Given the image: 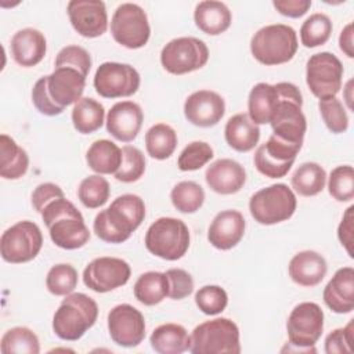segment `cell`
Listing matches in <instances>:
<instances>
[{"label": "cell", "instance_id": "cell-25", "mask_svg": "<svg viewBox=\"0 0 354 354\" xmlns=\"http://www.w3.org/2000/svg\"><path fill=\"white\" fill-rule=\"evenodd\" d=\"M47 41L44 35L33 28H25L14 33L11 54L14 61L25 68L37 65L46 55Z\"/></svg>", "mask_w": 354, "mask_h": 354}, {"label": "cell", "instance_id": "cell-38", "mask_svg": "<svg viewBox=\"0 0 354 354\" xmlns=\"http://www.w3.org/2000/svg\"><path fill=\"white\" fill-rule=\"evenodd\" d=\"M332 35V22L326 14L315 12L310 15L300 28L301 44L314 48L325 44Z\"/></svg>", "mask_w": 354, "mask_h": 354}, {"label": "cell", "instance_id": "cell-52", "mask_svg": "<svg viewBox=\"0 0 354 354\" xmlns=\"http://www.w3.org/2000/svg\"><path fill=\"white\" fill-rule=\"evenodd\" d=\"M353 210H354V206H350L344 214H343V218L339 224V228H337V238L340 241V243L344 246V249L347 250L348 256L353 259L354 254H353Z\"/></svg>", "mask_w": 354, "mask_h": 354}, {"label": "cell", "instance_id": "cell-7", "mask_svg": "<svg viewBox=\"0 0 354 354\" xmlns=\"http://www.w3.org/2000/svg\"><path fill=\"white\" fill-rule=\"evenodd\" d=\"M189 239V230L183 220L160 217L149 225L144 242L148 252L153 256L176 261L187 253Z\"/></svg>", "mask_w": 354, "mask_h": 354}, {"label": "cell", "instance_id": "cell-3", "mask_svg": "<svg viewBox=\"0 0 354 354\" xmlns=\"http://www.w3.org/2000/svg\"><path fill=\"white\" fill-rule=\"evenodd\" d=\"M40 214L51 241L58 248L75 250L88 242L90 231L82 213L65 196L51 201Z\"/></svg>", "mask_w": 354, "mask_h": 354}, {"label": "cell", "instance_id": "cell-18", "mask_svg": "<svg viewBox=\"0 0 354 354\" xmlns=\"http://www.w3.org/2000/svg\"><path fill=\"white\" fill-rule=\"evenodd\" d=\"M111 339L122 347H136L145 337V319L131 304H118L108 313Z\"/></svg>", "mask_w": 354, "mask_h": 354}, {"label": "cell", "instance_id": "cell-15", "mask_svg": "<svg viewBox=\"0 0 354 354\" xmlns=\"http://www.w3.org/2000/svg\"><path fill=\"white\" fill-rule=\"evenodd\" d=\"M140 73L129 64L104 62L94 75V88L104 98L130 97L140 87Z\"/></svg>", "mask_w": 354, "mask_h": 354}, {"label": "cell", "instance_id": "cell-51", "mask_svg": "<svg viewBox=\"0 0 354 354\" xmlns=\"http://www.w3.org/2000/svg\"><path fill=\"white\" fill-rule=\"evenodd\" d=\"M272 6L281 15L300 18L310 10L311 0H274Z\"/></svg>", "mask_w": 354, "mask_h": 354}, {"label": "cell", "instance_id": "cell-54", "mask_svg": "<svg viewBox=\"0 0 354 354\" xmlns=\"http://www.w3.org/2000/svg\"><path fill=\"white\" fill-rule=\"evenodd\" d=\"M351 84H353V80H350L348 83H347V86H346V91H347V94H346V101H347V106H348V109H353V105H351Z\"/></svg>", "mask_w": 354, "mask_h": 354}, {"label": "cell", "instance_id": "cell-4", "mask_svg": "<svg viewBox=\"0 0 354 354\" xmlns=\"http://www.w3.org/2000/svg\"><path fill=\"white\" fill-rule=\"evenodd\" d=\"M277 86L279 90V101L270 120L272 136L289 144L303 147L307 130V120L301 111L303 95L293 83L279 82Z\"/></svg>", "mask_w": 354, "mask_h": 354}, {"label": "cell", "instance_id": "cell-14", "mask_svg": "<svg viewBox=\"0 0 354 354\" xmlns=\"http://www.w3.org/2000/svg\"><path fill=\"white\" fill-rule=\"evenodd\" d=\"M343 72V65L335 54L317 53L307 61L306 83L317 98L329 100L340 91Z\"/></svg>", "mask_w": 354, "mask_h": 354}, {"label": "cell", "instance_id": "cell-48", "mask_svg": "<svg viewBox=\"0 0 354 354\" xmlns=\"http://www.w3.org/2000/svg\"><path fill=\"white\" fill-rule=\"evenodd\" d=\"M326 354H351L354 353V319L344 328L332 330L325 339Z\"/></svg>", "mask_w": 354, "mask_h": 354}, {"label": "cell", "instance_id": "cell-13", "mask_svg": "<svg viewBox=\"0 0 354 354\" xmlns=\"http://www.w3.org/2000/svg\"><path fill=\"white\" fill-rule=\"evenodd\" d=\"M111 33L120 46L136 50L144 47L151 35L145 11L134 3L120 4L111 19Z\"/></svg>", "mask_w": 354, "mask_h": 354}, {"label": "cell", "instance_id": "cell-12", "mask_svg": "<svg viewBox=\"0 0 354 354\" xmlns=\"http://www.w3.org/2000/svg\"><path fill=\"white\" fill-rule=\"evenodd\" d=\"M209 48L201 39L184 36L170 40L160 51V64L171 75H185L206 65Z\"/></svg>", "mask_w": 354, "mask_h": 354}, {"label": "cell", "instance_id": "cell-24", "mask_svg": "<svg viewBox=\"0 0 354 354\" xmlns=\"http://www.w3.org/2000/svg\"><path fill=\"white\" fill-rule=\"evenodd\" d=\"M325 304L336 314H348L354 310V268H339L326 283L322 293Z\"/></svg>", "mask_w": 354, "mask_h": 354}, {"label": "cell", "instance_id": "cell-36", "mask_svg": "<svg viewBox=\"0 0 354 354\" xmlns=\"http://www.w3.org/2000/svg\"><path fill=\"white\" fill-rule=\"evenodd\" d=\"M177 147V133L166 123H156L145 133V148L151 158L165 160Z\"/></svg>", "mask_w": 354, "mask_h": 354}, {"label": "cell", "instance_id": "cell-8", "mask_svg": "<svg viewBox=\"0 0 354 354\" xmlns=\"http://www.w3.org/2000/svg\"><path fill=\"white\" fill-rule=\"evenodd\" d=\"M192 354H239V328L230 318H214L195 326L191 333Z\"/></svg>", "mask_w": 354, "mask_h": 354}, {"label": "cell", "instance_id": "cell-22", "mask_svg": "<svg viewBox=\"0 0 354 354\" xmlns=\"http://www.w3.org/2000/svg\"><path fill=\"white\" fill-rule=\"evenodd\" d=\"M245 218L238 210H223L216 214L207 230V239L218 250H230L236 246L245 234Z\"/></svg>", "mask_w": 354, "mask_h": 354}, {"label": "cell", "instance_id": "cell-17", "mask_svg": "<svg viewBox=\"0 0 354 354\" xmlns=\"http://www.w3.org/2000/svg\"><path fill=\"white\" fill-rule=\"evenodd\" d=\"M300 149V145L289 144L271 134L267 142L256 149L253 162L257 171L263 176L268 178H281L288 174Z\"/></svg>", "mask_w": 354, "mask_h": 354}, {"label": "cell", "instance_id": "cell-35", "mask_svg": "<svg viewBox=\"0 0 354 354\" xmlns=\"http://www.w3.org/2000/svg\"><path fill=\"white\" fill-rule=\"evenodd\" d=\"M326 183V171L315 162L300 165L290 177L292 188L301 196L318 195Z\"/></svg>", "mask_w": 354, "mask_h": 354}, {"label": "cell", "instance_id": "cell-37", "mask_svg": "<svg viewBox=\"0 0 354 354\" xmlns=\"http://www.w3.org/2000/svg\"><path fill=\"white\" fill-rule=\"evenodd\" d=\"M0 351L1 354H39V337L26 326H14L3 335Z\"/></svg>", "mask_w": 354, "mask_h": 354}, {"label": "cell", "instance_id": "cell-11", "mask_svg": "<svg viewBox=\"0 0 354 354\" xmlns=\"http://www.w3.org/2000/svg\"><path fill=\"white\" fill-rule=\"evenodd\" d=\"M43 246V234L33 221H18L0 238V253L4 261L21 264L33 260Z\"/></svg>", "mask_w": 354, "mask_h": 354}, {"label": "cell", "instance_id": "cell-44", "mask_svg": "<svg viewBox=\"0 0 354 354\" xmlns=\"http://www.w3.org/2000/svg\"><path fill=\"white\" fill-rule=\"evenodd\" d=\"M318 109L325 126L330 133L340 134L348 129V116L339 98L333 97L329 100H319Z\"/></svg>", "mask_w": 354, "mask_h": 354}, {"label": "cell", "instance_id": "cell-31", "mask_svg": "<svg viewBox=\"0 0 354 354\" xmlns=\"http://www.w3.org/2000/svg\"><path fill=\"white\" fill-rule=\"evenodd\" d=\"M29 156L14 138L0 136V176L6 180H18L28 171Z\"/></svg>", "mask_w": 354, "mask_h": 354}, {"label": "cell", "instance_id": "cell-34", "mask_svg": "<svg viewBox=\"0 0 354 354\" xmlns=\"http://www.w3.org/2000/svg\"><path fill=\"white\" fill-rule=\"evenodd\" d=\"M105 119L102 104L90 97L80 98L72 109L73 127L82 134H91L101 129Z\"/></svg>", "mask_w": 354, "mask_h": 354}, {"label": "cell", "instance_id": "cell-45", "mask_svg": "<svg viewBox=\"0 0 354 354\" xmlns=\"http://www.w3.org/2000/svg\"><path fill=\"white\" fill-rule=\"evenodd\" d=\"M213 158V148L205 141L189 142L180 153L177 166L181 171H194L203 167Z\"/></svg>", "mask_w": 354, "mask_h": 354}, {"label": "cell", "instance_id": "cell-1", "mask_svg": "<svg viewBox=\"0 0 354 354\" xmlns=\"http://www.w3.org/2000/svg\"><path fill=\"white\" fill-rule=\"evenodd\" d=\"M86 76L73 68H55L48 76L40 77L32 88V101L36 109L46 116L64 112L68 105L76 104L84 91Z\"/></svg>", "mask_w": 354, "mask_h": 354}, {"label": "cell", "instance_id": "cell-53", "mask_svg": "<svg viewBox=\"0 0 354 354\" xmlns=\"http://www.w3.org/2000/svg\"><path fill=\"white\" fill-rule=\"evenodd\" d=\"M353 24H347L343 30L340 32V36H339V47L340 50L348 57V58H353L354 57V41H353Z\"/></svg>", "mask_w": 354, "mask_h": 354}, {"label": "cell", "instance_id": "cell-43", "mask_svg": "<svg viewBox=\"0 0 354 354\" xmlns=\"http://www.w3.org/2000/svg\"><path fill=\"white\" fill-rule=\"evenodd\" d=\"M329 195L337 202H350L354 198V170L350 165L335 167L328 180Z\"/></svg>", "mask_w": 354, "mask_h": 354}, {"label": "cell", "instance_id": "cell-10", "mask_svg": "<svg viewBox=\"0 0 354 354\" xmlns=\"http://www.w3.org/2000/svg\"><path fill=\"white\" fill-rule=\"evenodd\" d=\"M289 337L288 351L315 353V343L324 332V311L313 301L299 303L289 314L286 321Z\"/></svg>", "mask_w": 354, "mask_h": 354}, {"label": "cell", "instance_id": "cell-28", "mask_svg": "<svg viewBox=\"0 0 354 354\" xmlns=\"http://www.w3.org/2000/svg\"><path fill=\"white\" fill-rule=\"evenodd\" d=\"M227 144L238 152L252 151L260 140V129L249 115L236 113L231 116L224 129Z\"/></svg>", "mask_w": 354, "mask_h": 354}, {"label": "cell", "instance_id": "cell-40", "mask_svg": "<svg viewBox=\"0 0 354 354\" xmlns=\"http://www.w3.org/2000/svg\"><path fill=\"white\" fill-rule=\"evenodd\" d=\"M111 195V187L106 178L100 174H93L82 180L77 188V198L83 206L88 209H97L104 206Z\"/></svg>", "mask_w": 354, "mask_h": 354}, {"label": "cell", "instance_id": "cell-29", "mask_svg": "<svg viewBox=\"0 0 354 354\" xmlns=\"http://www.w3.org/2000/svg\"><path fill=\"white\" fill-rule=\"evenodd\" d=\"M279 101L277 84L257 83L252 87L248 98L249 118L256 124H267L271 120L274 109Z\"/></svg>", "mask_w": 354, "mask_h": 354}, {"label": "cell", "instance_id": "cell-26", "mask_svg": "<svg viewBox=\"0 0 354 354\" xmlns=\"http://www.w3.org/2000/svg\"><path fill=\"white\" fill-rule=\"evenodd\" d=\"M288 271L295 283L311 288L321 283L326 275L328 266L324 256H321L318 252L303 250L292 257Z\"/></svg>", "mask_w": 354, "mask_h": 354}, {"label": "cell", "instance_id": "cell-32", "mask_svg": "<svg viewBox=\"0 0 354 354\" xmlns=\"http://www.w3.org/2000/svg\"><path fill=\"white\" fill-rule=\"evenodd\" d=\"M86 162L97 174H115L122 163V149L111 140H97L87 149Z\"/></svg>", "mask_w": 354, "mask_h": 354}, {"label": "cell", "instance_id": "cell-27", "mask_svg": "<svg viewBox=\"0 0 354 354\" xmlns=\"http://www.w3.org/2000/svg\"><path fill=\"white\" fill-rule=\"evenodd\" d=\"M194 21L203 33L217 36L230 28L232 15L224 3L206 0L196 4L194 11Z\"/></svg>", "mask_w": 354, "mask_h": 354}, {"label": "cell", "instance_id": "cell-50", "mask_svg": "<svg viewBox=\"0 0 354 354\" xmlns=\"http://www.w3.org/2000/svg\"><path fill=\"white\" fill-rule=\"evenodd\" d=\"M64 196V191L59 185L54 183H43L39 184L32 192V206L37 213H41L51 201Z\"/></svg>", "mask_w": 354, "mask_h": 354}, {"label": "cell", "instance_id": "cell-21", "mask_svg": "<svg viewBox=\"0 0 354 354\" xmlns=\"http://www.w3.org/2000/svg\"><path fill=\"white\" fill-rule=\"evenodd\" d=\"M144 113L138 104L133 101H120L116 102L106 115V130L108 133L122 141H133L142 126Z\"/></svg>", "mask_w": 354, "mask_h": 354}, {"label": "cell", "instance_id": "cell-30", "mask_svg": "<svg viewBox=\"0 0 354 354\" xmlns=\"http://www.w3.org/2000/svg\"><path fill=\"white\" fill-rule=\"evenodd\" d=\"M151 347L159 354H181L191 347V336L178 324H163L149 336Z\"/></svg>", "mask_w": 354, "mask_h": 354}, {"label": "cell", "instance_id": "cell-47", "mask_svg": "<svg viewBox=\"0 0 354 354\" xmlns=\"http://www.w3.org/2000/svg\"><path fill=\"white\" fill-rule=\"evenodd\" d=\"M73 68L82 72L86 77L91 68V57L88 51L80 46H66L57 54L55 68Z\"/></svg>", "mask_w": 354, "mask_h": 354}, {"label": "cell", "instance_id": "cell-9", "mask_svg": "<svg viewBox=\"0 0 354 354\" xmlns=\"http://www.w3.org/2000/svg\"><path fill=\"white\" fill-rule=\"evenodd\" d=\"M297 206L295 192L282 183L266 187L252 195L249 210L254 221L263 225H272L289 220Z\"/></svg>", "mask_w": 354, "mask_h": 354}, {"label": "cell", "instance_id": "cell-2", "mask_svg": "<svg viewBox=\"0 0 354 354\" xmlns=\"http://www.w3.org/2000/svg\"><path fill=\"white\" fill-rule=\"evenodd\" d=\"M145 218V203L134 194H124L101 210L93 223L95 235L108 243H122Z\"/></svg>", "mask_w": 354, "mask_h": 354}, {"label": "cell", "instance_id": "cell-23", "mask_svg": "<svg viewBox=\"0 0 354 354\" xmlns=\"http://www.w3.org/2000/svg\"><path fill=\"white\" fill-rule=\"evenodd\" d=\"M206 184L212 191L221 195L236 194L246 183V171L241 163L232 159L213 162L205 173Z\"/></svg>", "mask_w": 354, "mask_h": 354}, {"label": "cell", "instance_id": "cell-39", "mask_svg": "<svg viewBox=\"0 0 354 354\" xmlns=\"http://www.w3.org/2000/svg\"><path fill=\"white\" fill-rule=\"evenodd\" d=\"M173 206L181 213H195L205 202V191L195 181H181L170 192Z\"/></svg>", "mask_w": 354, "mask_h": 354}, {"label": "cell", "instance_id": "cell-19", "mask_svg": "<svg viewBox=\"0 0 354 354\" xmlns=\"http://www.w3.org/2000/svg\"><path fill=\"white\" fill-rule=\"evenodd\" d=\"M68 15L72 28L83 37H98L108 29V14L101 0H72Z\"/></svg>", "mask_w": 354, "mask_h": 354}, {"label": "cell", "instance_id": "cell-46", "mask_svg": "<svg viewBox=\"0 0 354 354\" xmlns=\"http://www.w3.org/2000/svg\"><path fill=\"white\" fill-rule=\"evenodd\" d=\"M195 304L203 314L217 315L225 310L228 295L218 285H206L195 293Z\"/></svg>", "mask_w": 354, "mask_h": 354}, {"label": "cell", "instance_id": "cell-49", "mask_svg": "<svg viewBox=\"0 0 354 354\" xmlns=\"http://www.w3.org/2000/svg\"><path fill=\"white\" fill-rule=\"evenodd\" d=\"M169 281V297L173 300H181L188 297L194 292V279L183 268H170L166 272Z\"/></svg>", "mask_w": 354, "mask_h": 354}, {"label": "cell", "instance_id": "cell-41", "mask_svg": "<svg viewBox=\"0 0 354 354\" xmlns=\"http://www.w3.org/2000/svg\"><path fill=\"white\" fill-rule=\"evenodd\" d=\"M77 285V271L71 264L53 266L46 277V286L55 296H66L75 290Z\"/></svg>", "mask_w": 354, "mask_h": 354}, {"label": "cell", "instance_id": "cell-20", "mask_svg": "<svg viewBox=\"0 0 354 354\" xmlns=\"http://www.w3.org/2000/svg\"><path fill=\"white\" fill-rule=\"evenodd\" d=\"M225 112L224 98L212 90H198L184 102L185 119L198 127L216 126Z\"/></svg>", "mask_w": 354, "mask_h": 354}, {"label": "cell", "instance_id": "cell-6", "mask_svg": "<svg viewBox=\"0 0 354 354\" xmlns=\"http://www.w3.org/2000/svg\"><path fill=\"white\" fill-rule=\"evenodd\" d=\"M297 36L292 26L272 24L259 29L250 40V53L256 61L272 66L289 62L297 51Z\"/></svg>", "mask_w": 354, "mask_h": 354}, {"label": "cell", "instance_id": "cell-16", "mask_svg": "<svg viewBox=\"0 0 354 354\" xmlns=\"http://www.w3.org/2000/svg\"><path fill=\"white\" fill-rule=\"evenodd\" d=\"M130 275L131 268L126 260L102 256L91 260L86 266L83 270V282L97 293H106L126 285Z\"/></svg>", "mask_w": 354, "mask_h": 354}, {"label": "cell", "instance_id": "cell-42", "mask_svg": "<svg viewBox=\"0 0 354 354\" xmlns=\"http://www.w3.org/2000/svg\"><path fill=\"white\" fill-rule=\"evenodd\" d=\"M144 171H145L144 153L133 145H124L122 148V163L118 171L115 173V178L122 183H134L144 176Z\"/></svg>", "mask_w": 354, "mask_h": 354}, {"label": "cell", "instance_id": "cell-33", "mask_svg": "<svg viewBox=\"0 0 354 354\" xmlns=\"http://www.w3.org/2000/svg\"><path fill=\"white\" fill-rule=\"evenodd\" d=\"M134 297L144 306L159 304L169 296V281L165 272L148 271L138 277L133 288Z\"/></svg>", "mask_w": 354, "mask_h": 354}, {"label": "cell", "instance_id": "cell-5", "mask_svg": "<svg viewBox=\"0 0 354 354\" xmlns=\"http://www.w3.org/2000/svg\"><path fill=\"white\" fill-rule=\"evenodd\" d=\"M98 306L84 293H69L53 317L54 333L68 342L79 340L97 321Z\"/></svg>", "mask_w": 354, "mask_h": 354}]
</instances>
